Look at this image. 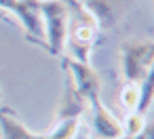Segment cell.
Listing matches in <instances>:
<instances>
[{"label": "cell", "instance_id": "6da1fadb", "mask_svg": "<svg viewBox=\"0 0 154 139\" xmlns=\"http://www.w3.org/2000/svg\"><path fill=\"white\" fill-rule=\"evenodd\" d=\"M66 5H68V34L63 53L68 51V57L89 63L91 51L99 34V23L80 0H66Z\"/></svg>", "mask_w": 154, "mask_h": 139}, {"label": "cell", "instance_id": "7a4b0ae2", "mask_svg": "<svg viewBox=\"0 0 154 139\" xmlns=\"http://www.w3.org/2000/svg\"><path fill=\"white\" fill-rule=\"evenodd\" d=\"M120 61L125 82H141L154 70V42L152 40H125L120 44Z\"/></svg>", "mask_w": 154, "mask_h": 139}, {"label": "cell", "instance_id": "3957f363", "mask_svg": "<svg viewBox=\"0 0 154 139\" xmlns=\"http://www.w3.org/2000/svg\"><path fill=\"white\" fill-rule=\"evenodd\" d=\"M42 26H45V49L53 57H61L68 34V5L66 0L40 2Z\"/></svg>", "mask_w": 154, "mask_h": 139}, {"label": "cell", "instance_id": "277c9868", "mask_svg": "<svg viewBox=\"0 0 154 139\" xmlns=\"http://www.w3.org/2000/svg\"><path fill=\"white\" fill-rule=\"evenodd\" d=\"M0 11L13 13L21 21V28L28 40L45 49V26H42L40 0H0Z\"/></svg>", "mask_w": 154, "mask_h": 139}, {"label": "cell", "instance_id": "5b68a950", "mask_svg": "<svg viewBox=\"0 0 154 139\" xmlns=\"http://www.w3.org/2000/svg\"><path fill=\"white\" fill-rule=\"evenodd\" d=\"M61 68H63V72H68L76 91L87 101V105H93V103L101 101V80H99L97 72L91 68V63L76 61L72 57H63Z\"/></svg>", "mask_w": 154, "mask_h": 139}, {"label": "cell", "instance_id": "8992f818", "mask_svg": "<svg viewBox=\"0 0 154 139\" xmlns=\"http://www.w3.org/2000/svg\"><path fill=\"white\" fill-rule=\"evenodd\" d=\"M80 2L97 19L99 30H110L133 9L137 0H80Z\"/></svg>", "mask_w": 154, "mask_h": 139}, {"label": "cell", "instance_id": "52a82bcc", "mask_svg": "<svg viewBox=\"0 0 154 139\" xmlns=\"http://www.w3.org/2000/svg\"><path fill=\"white\" fill-rule=\"evenodd\" d=\"M91 110V120H93V131L97 139H116L122 137V124L120 120L103 105V101H97L89 105Z\"/></svg>", "mask_w": 154, "mask_h": 139}, {"label": "cell", "instance_id": "ba28073f", "mask_svg": "<svg viewBox=\"0 0 154 139\" xmlns=\"http://www.w3.org/2000/svg\"><path fill=\"white\" fill-rule=\"evenodd\" d=\"M85 107H87V101L76 91V86H74L72 78L68 76V72H63V93H61V99H59V110H57L55 122L68 120V118H80Z\"/></svg>", "mask_w": 154, "mask_h": 139}, {"label": "cell", "instance_id": "9c48e42d", "mask_svg": "<svg viewBox=\"0 0 154 139\" xmlns=\"http://www.w3.org/2000/svg\"><path fill=\"white\" fill-rule=\"evenodd\" d=\"M0 133L2 139H47V133H32L11 107H0Z\"/></svg>", "mask_w": 154, "mask_h": 139}, {"label": "cell", "instance_id": "30bf717a", "mask_svg": "<svg viewBox=\"0 0 154 139\" xmlns=\"http://www.w3.org/2000/svg\"><path fill=\"white\" fill-rule=\"evenodd\" d=\"M78 122L80 118H68V120L55 122L53 131L47 133V139H74L78 133Z\"/></svg>", "mask_w": 154, "mask_h": 139}, {"label": "cell", "instance_id": "8fae6325", "mask_svg": "<svg viewBox=\"0 0 154 139\" xmlns=\"http://www.w3.org/2000/svg\"><path fill=\"white\" fill-rule=\"evenodd\" d=\"M137 101H139V86H137L135 82H125V86H122V91H120V103H122L129 112H135Z\"/></svg>", "mask_w": 154, "mask_h": 139}, {"label": "cell", "instance_id": "7c38bea8", "mask_svg": "<svg viewBox=\"0 0 154 139\" xmlns=\"http://www.w3.org/2000/svg\"><path fill=\"white\" fill-rule=\"evenodd\" d=\"M116 139H154V133H152V126L146 124V128L139 135H122V137H116Z\"/></svg>", "mask_w": 154, "mask_h": 139}, {"label": "cell", "instance_id": "4fadbf2b", "mask_svg": "<svg viewBox=\"0 0 154 139\" xmlns=\"http://www.w3.org/2000/svg\"><path fill=\"white\" fill-rule=\"evenodd\" d=\"M40 2H49V0H40Z\"/></svg>", "mask_w": 154, "mask_h": 139}, {"label": "cell", "instance_id": "5bb4252c", "mask_svg": "<svg viewBox=\"0 0 154 139\" xmlns=\"http://www.w3.org/2000/svg\"><path fill=\"white\" fill-rule=\"evenodd\" d=\"M0 97H2V89H0Z\"/></svg>", "mask_w": 154, "mask_h": 139}, {"label": "cell", "instance_id": "9a60e30c", "mask_svg": "<svg viewBox=\"0 0 154 139\" xmlns=\"http://www.w3.org/2000/svg\"><path fill=\"white\" fill-rule=\"evenodd\" d=\"M0 17H2V13H0Z\"/></svg>", "mask_w": 154, "mask_h": 139}]
</instances>
